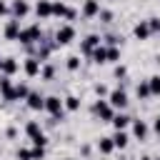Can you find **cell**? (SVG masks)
Masks as SVG:
<instances>
[{
	"label": "cell",
	"instance_id": "6da1fadb",
	"mask_svg": "<svg viewBox=\"0 0 160 160\" xmlns=\"http://www.w3.org/2000/svg\"><path fill=\"white\" fill-rule=\"evenodd\" d=\"M22 45H32V42H42V30L40 25H30V28H22L20 30V38H18Z\"/></svg>",
	"mask_w": 160,
	"mask_h": 160
},
{
	"label": "cell",
	"instance_id": "7a4b0ae2",
	"mask_svg": "<svg viewBox=\"0 0 160 160\" xmlns=\"http://www.w3.org/2000/svg\"><path fill=\"white\" fill-rule=\"evenodd\" d=\"M45 110L52 115V122L58 120V118H62V110H65V102L58 98V95H50V98H45Z\"/></svg>",
	"mask_w": 160,
	"mask_h": 160
},
{
	"label": "cell",
	"instance_id": "3957f363",
	"mask_svg": "<svg viewBox=\"0 0 160 160\" xmlns=\"http://www.w3.org/2000/svg\"><path fill=\"white\" fill-rule=\"evenodd\" d=\"M92 110H95V115H98L102 122H112V118H115V108H112L108 100H98Z\"/></svg>",
	"mask_w": 160,
	"mask_h": 160
},
{
	"label": "cell",
	"instance_id": "277c9868",
	"mask_svg": "<svg viewBox=\"0 0 160 160\" xmlns=\"http://www.w3.org/2000/svg\"><path fill=\"white\" fill-rule=\"evenodd\" d=\"M72 40H75V28H72V25L58 28V32H55V42H58V45H70Z\"/></svg>",
	"mask_w": 160,
	"mask_h": 160
},
{
	"label": "cell",
	"instance_id": "5b68a950",
	"mask_svg": "<svg viewBox=\"0 0 160 160\" xmlns=\"http://www.w3.org/2000/svg\"><path fill=\"white\" fill-rule=\"evenodd\" d=\"M108 102H110L115 110H122V108L128 105V92H125L122 88H118V90H112V92L108 95Z\"/></svg>",
	"mask_w": 160,
	"mask_h": 160
},
{
	"label": "cell",
	"instance_id": "8992f818",
	"mask_svg": "<svg viewBox=\"0 0 160 160\" xmlns=\"http://www.w3.org/2000/svg\"><path fill=\"white\" fill-rule=\"evenodd\" d=\"M0 92H2V98H5L8 102H12V100H15V85L10 82V78H8V75H2V78H0Z\"/></svg>",
	"mask_w": 160,
	"mask_h": 160
},
{
	"label": "cell",
	"instance_id": "52a82bcc",
	"mask_svg": "<svg viewBox=\"0 0 160 160\" xmlns=\"http://www.w3.org/2000/svg\"><path fill=\"white\" fill-rule=\"evenodd\" d=\"M22 70H25V75H28V78L40 75V60H38V58H28V60L22 62Z\"/></svg>",
	"mask_w": 160,
	"mask_h": 160
},
{
	"label": "cell",
	"instance_id": "ba28073f",
	"mask_svg": "<svg viewBox=\"0 0 160 160\" xmlns=\"http://www.w3.org/2000/svg\"><path fill=\"white\" fill-rule=\"evenodd\" d=\"M100 15V2L98 0H85L82 2V18H98Z\"/></svg>",
	"mask_w": 160,
	"mask_h": 160
},
{
	"label": "cell",
	"instance_id": "9c48e42d",
	"mask_svg": "<svg viewBox=\"0 0 160 160\" xmlns=\"http://www.w3.org/2000/svg\"><path fill=\"white\" fill-rule=\"evenodd\" d=\"M18 68H20V65H18L15 58H2V60H0V72L8 75V78H10L12 72H18Z\"/></svg>",
	"mask_w": 160,
	"mask_h": 160
},
{
	"label": "cell",
	"instance_id": "30bf717a",
	"mask_svg": "<svg viewBox=\"0 0 160 160\" xmlns=\"http://www.w3.org/2000/svg\"><path fill=\"white\" fill-rule=\"evenodd\" d=\"M35 15L42 18V20L50 18V15H52V2H50V0H38V5H35Z\"/></svg>",
	"mask_w": 160,
	"mask_h": 160
},
{
	"label": "cell",
	"instance_id": "8fae6325",
	"mask_svg": "<svg viewBox=\"0 0 160 160\" xmlns=\"http://www.w3.org/2000/svg\"><path fill=\"white\" fill-rule=\"evenodd\" d=\"M20 30H22V28H20V20L12 18V20L5 25V38H8V40H18V38H20Z\"/></svg>",
	"mask_w": 160,
	"mask_h": 160
},
{
	"label": "cell",
	"instance_id": "7c38bea8",
	"mask_svg": "<svg viewBox=\"0 0 160 160\" xmlns=\"http://www.w3.org/2000/svg\"><path fill=\"white\" fill-rule=\"evenodd\" d=\"M95 48H100V38H98V35H88V38L82 40V45H80V50H82L85 55H92Z\"/></svg>",
	"mask_w": 160,
	"mask_h": 160
},
{
	"label": "cell",
	"instance_id": "4fadbf2b",
	"mask_svg": "<svg viewBox=\"0 0 160 160\" xmlns=\"http://www.w3.org/2000/svg\"><path fill=\"white\" fill-rule=\"evenodd\" d=\"M10 10H12V15H15V20H20V18H25V15L30 12V5H28L25 0H15Z\"/></svg>",
	"mask_w": 160,
	"mask_h": 160
},
{
	"label": "cell",
	"instance_id": "5bb4252c",
	"mask_svg": "<svg viewBox=\"0 0 160 160\" xmlns=\"http://www.w3.org/2000/svg\"><path fill=\"white\" fill-rule=\"evenodd\" d=\"M28 108L30 110H45V98L40 92H30L28 95Z\"/></svg>",
	"mask_w": 160,
	"mask_h": 160
},
{
	"label": "cell",
	"instance_id": "9a60e30c",
	"mask_svg": "<svg viewBox=\"0 0 160 160\" xmlns=\"http://www.w3.org/2000/svg\"><path fill=\"white\" fill-rule=\"evenodd\" d=\"M132 32H135V38H138V40H148V38L152 35V30H150V25H148V20H145V22H138Z\"/></svg>",
	"mask_w": 160,
	"mask_h": 160
},
{
	"label": "cell",
	"instance_id": "2e32d148",
	"mask_svg": "<svg viewBox=\"0 0 160 160\" xmlns=\"http://www.w3.org/2000/svg\"><path fill=\"white\" fill-rule=\"evenodd\" d=\"M132 135H135L138 140H145V138H148V125H145L142 120H132Z\"/></svg>",
	"mask_w": 160,
	"mask_h": 160
},
{
	"label": "cell",
	"instance_id": "e0dca14e",
	"mask_svg": "<svg viewBox=\"0 0 160 160\" xmlns=\"http://www.w3.org/2000/svg\"><path fill=\"white\" fill-rule=\"evenodd\" d=\"M130 122H132V120H130L125 112H115V118H112V125H115V130H125Z\"/></svg>",
	"mask_w": 160,
	"mask_h": 160
},
{
	"label": "cell",
	"instance_id": "ac0fdd59",
	"mask_svg": "<svg viewBox=\"0 0 160 160\" xmlns=\"http://www.w3.org/2000/svg\"><path fill=\"white\" fill-rule=\"evenodd\" d=\"M98 150H100L102 155H110V152L115 150V142H112V138H100V142H98Z\"/></svg>",
	"mask_w": 160,
	"mask_h": 160
},
{
	"label": "cell",
	"instance_id": "d6986e66",
	"mask_svg": "<svg viewBox=\"0 0 160 160\" xmlns=\"http://www.w3.org/2000/svg\"><path fill=\"white\" fill-rule=\"evenodd\" d=\"M90 58H92V60H95L98 65H102V62H108V48H102V45H100V48H95Z\"/></svg>",
	"mask_w": 160,
	"mask_h": 160
},
{
	"label": "cell",
	"instance_id": "ffe728a7",
	"mask_svg": "<svg viewBox=\"0 0 160 160\" xmlns=\"http://www.w3.org/2000/svg\"><path fill=\"white\" fill-rule=\"evenodd\" d=\"M25 132H28V138H30V140H35L38 135H42V130H40V125H38V120H30V122L25 125Z\"/></svg>",
	"mask_w": 160,
	"mask_h": 160
},
{
	"label": "cell",
	"instance_id": "44dd1931",
	"mask_svg": "<svg viewBox=\"0 0 160 160\" xmlns=\"http://www.w3.org/2000/svg\"><path fill=\"white\" fill-rule=\"evenodd\" d=\"M128 140H130V138H128V132H125V130H118V132L112 135V142H115V148H120V150L128 145Z\"/></svg>",
	"mask_w": 160,
	"mask_h": 160
},
{
	"label": "cell",
	"instance_id": "7402d4cb",
	"mask_svg": "<svg viewBox=\"0 0 160 160\" xmlns=\"http://www.w3.org/2000/svg\"><path fill=\"white\" fill-rule=\"evenodd\" d=\"M28 95H30V88L25 82H18L15 85V100H28Z\"/></svg>",
	"mask_w": 160,
	"mask_h": 160
},
{
	"label": "cell",
	"instance_id": "603a6c76",
	"mask_svg": "<svg viewBox=\"0 0 160 160\" xmlns=\"http://www.w3.org/2000/svg\"><path fill=\"white\" fill-rule=\"evenodd\" d=\"M68 10H70V8H68L65 2H52V15H58V18H65V15H68Z\"/></svg>",
	"mask_w": 160,
	"mask_h": 160
},
{
	"label": "cell",
	"instance_id": "cb8c5ba5",
	"mask_svg": "<svg viewBox=\"0 0 160 160\" xmlns=\"http://www.w3.org/2000/svg\"><path fill=\"white\" fill-rule=\"evenodd\" d=\"M135 92H138V98H140V100H148V98H150V85H148V80H145V82H140Z\"/></svg>",
	"mask_w": 160,
	"mask_h": 160
},
{
	"label": "cell",
	"instance_id": "d4e9b609",
	"mask_svg": "<svg viewBox=\"0 0 160 160\" xmlns=\"http://www.w3.org/2000/svg\"><path fill=\"white\" fill-rule=\"evenodd\" d=\"M148 85H150V95H160V75H152Z\"/></svg>",
	"mask_w": 160,
	"mask_h": 160
},
{
	"label": "cell",
	"instance_id": "484cf974",
	"mask_svg": "<svg viewBox=\"0 0 160 160\" xmlns=\"http://www.w3.org/2000/svg\"><path fill=\"white\" fill-rule=\"evenodd\" d=\"M65 68H68L70 72H75V70L80 68V58H78V55H70V58H68V62H65Z\"/></svg>",
	"mask_w": 160,
	"mask_h": 160
},
{
	"label": "cell",
	"instance_id": "4316f807",
	"mask_svg": "<svg viewBox=\"0 0 160 160\" xmlns=\"http://www.w3.org/2000/svg\"><path fill=\"white\" fill-rule=\"evenodd\" d=\"M62 102H65V108H68V110H78V108H80V100H78L75 95H68Z\"/></svg>",
	"mask_w": 160,
	"mask_h": 160
},
{
	"label": "cell",
	"instance_id": "83f0119b",
	"mask_svg": "<svg viewBox=\"0 0 160 160\" xmlns=\"http://www.w3.org/2000/svg\"><path fill=\"white\" fill-rule=\"evenodd\" d=\"M120 60V50L118 48H108V62H118Z\"/></svg>",
	"mask_w": 160,
	"mask_h": 160
},
{
	"label": "cell",
	"instance_id": "f1b7e54d",
	"mask_svg": "<svg viewBox=\"0 0 160 160\" xmlns=\"http://www.w3.org/2000/svg\"><path fill=\"white\" fill-rule=\"evenodd\" d=\"M40 75H42V80H52V75H55V68H52V65H45V68L40 70Z\"/></svg>",
	"mask_w": 160,
	"mask_h": 160
},
{
	"label": "cell",
	"instance_id": "f546056e",
	"mask_svg": "<svg viewBox=\"0 0 160 160\" xmlns=\"http://www.w3.org/2000/svg\"><path fill=\"white\" fill-rule=\"evenodd\" d=\"M18 160H32V150L20 148V150H18Z\"/></svg>",
	"mask_w": 160,
	"mask_h": 160
},
{
	"label": "cell",
	"instance_id": "4dcf8cb0",
	"mask_svg": "<svg viewBox=\"0 0 160 160\" xmlns=\"http://www.w3.org/2000/svg\"><path fill=\"white\" fill-rule=\"evenodd\" d=\"M98 18H100V22H112V12L110 10H100Z\"/></svg>",
	"mask_w": 160,
	"mask_h": 160
},
{
	"label": "cell",
	"instance_id": "1f68e13d",
	"mask_svg": "<svg viewBox=\"0 0 160 160\" xmlns=\"http://www.w3.org/2000/svg\"><path fill=\"white\" fill-rule=\"evenodd\" d=\"M45 158V148H32V160H42Z\"/></svg>",
	"mask_w": 160,
	"mask_h": 160
},
{
	"label": "cell",
	"instance_id": "d6a6232c",
	"mask_svg": "<svg viewBox=\"0 0 160 160\" xmlns=\"http://www.w3.org/2000/svg\"><path fill=\"white\" fill-rule=\"evenodd\" d=\"M95 92H98V98H102V95H110L105 85H95Z\"/></svg>",
	"mask_w": 160,
	"mask_h": 160
},
{
	"label": "cell",
	"instance_id": "836d02e7",
	"mask_svg": "<svg viewBox=\"0 0 160 160\" xmlns=\"http://www.w3.org/2000/svg\"><path fill=\"white\" fill-rule=\"evenodd\" d=\"M125 72H128V70H125L122 65H120V68H115V78H125Z\"/></svg>",
	"mask_w": 160,
	"mask_h": 160
},
{
	"label": "cell",
	"instance_id": "e575fe53",
	"mask_svg": "<svg viewBox=\"0 0 160 160\" xmlns=\"http://www.w3.org/2000/svg\"><path fill=\"white\" fill-rule=\"evenodd\" d=\"M8 10H10V8H8V5L0 0V15H8Z\"/></svg>",
	"mask_w": 160,
	"mask_h": 160
},
{
	"label": "cell",
	"instance_id": "d590c367",
	"mask_svg": "<svg viewBox=\"0 0 160 160\" xmlns=\"http://www.w3.org/2000/svg\"><path fill=\"white\" fill-rule=\"evenodd\" d=\"M152 130L160 135V118H155V122H152Z\"/></svg>",
	"mask_w": 160,
	"mask_h": 160
},
{
	"label": "cell",
	"instance_id": "8d00e7d4",
	"mask_svg": "<svg viewBox=\"0 0 160 160\" xmlns=\"http://www.w3.org/2000/svg\"><path fill=\"white\" fill-rule=\"evenodd\" d=\"M65 20H75V10H72V8L68 10V15H65Z\"/></svg>",
	"mask_w": 160,
	"mask_h": 160
},
{
	"label": "cell",
	"instance_id": "74e56055",
	"mask_svg": "<svg viewBox=\"0 0 160 160\" xmlns=\"http://www.w3.org/2000/svg\"><path fill=\"white\" fill-rule=\"evenodd\" d=\"M140 160H150V158H148V155H145V158H140Z\"/></svg>",
	"mask_w": 160,
	"mask_h": 160
},
{
	"label": "cell",
	"instance_id": "f35d334b",
	"mask_svg": "<svg viewBox=\"0 0 160 160\" xmlns=\"http://www.w3.org/2000/svg\"><path fill=\"white\" fill-rule=\"evenodd\" d=\"M68 160H75V158H68Z\"/></svg>",
	"mask_w": 160,
	"mask_h": 160
},
{
	"label": "cell",
	"instance_id": "ab89813d",
	"mask_svg": "<svg viewBox=\"0 0 160 160\" xmlns=\"http://www.w3.org/2000/svg\"><path fill=\"white\" fill-rule=\"evenodd\" d=\"M158 160H160V158H158Z\"/></svg>",
	"mask_w": 160,
	"mask_h": 160
}]
</instances>
